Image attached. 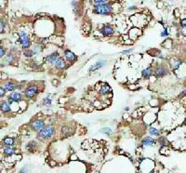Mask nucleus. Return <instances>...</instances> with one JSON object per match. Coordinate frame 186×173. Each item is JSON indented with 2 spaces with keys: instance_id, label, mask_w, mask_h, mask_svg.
I'll return each mask as SVG.
<instances>
[{
  "instance_id": "f257e3e1",
  "label": "nucleus",
  "mask_w": 186,
  "mask_h": 173,
  "mask_svg": "<svg viewBox=\"0 0 186 173\" xmlns=\"http://www.w3.org/2000/svg\"><path fill=\"white\" fill-rule=\"evenodd\" d=\"M114 5L116 3L108 2L104 4H101V5H94L92 9V12L94 14L101 15V16H108L114 13Z\"/></svg>"
},
{
  "instance_id": "f03ea898",
  "label": "nucleus",
  "mask_w": 186,
  "mask_h": 173,
  "mask_svg": "<svg viewBox=\"0 0 186 173\" xmlns=\"http://www.w3.org/2000/svg\"><path fill=\"white\" fill-rule=\"evenodd\" d=\"M55 133V128L52 126H46L41 131L37 132V139L40 141H47L53 137Z\"/></svg>"
},
{
  "instance_id": "7ed1b4c3",
  "label": "nucleus",
  "mask_w": 186,
  "mask_h": 173,
  "mask_svg": "<svg viewBox=\"0 0 186 173\" xmlns=\"http://www.w3.org/2000/svg\"><path fill=\"white\" fill-rule=\"evenodd\" d=\"M19 36H20V44L23 49H29L31 47V40L24 31H19Z\"/></svg>"
},
{
  "instance_id": "20e7f679",
  "label": "nucleus",
  "mask_w": 186,
  "mask_h": 173,
  "mask_svg": "<svg viewBox=\"0 0 186 173\" xmlns=\"http://www.w3.org/2000/svg\"><path fill=\"white\" fill-rule=\"evenodd\" d=\"M39 93V88L37 85H30L24 89V95L28 99H33Z\"/></svg>"
},
{
  "instance_id": "39448f33",
  "label": "nucleus",
  "mask_w": 186,
  "mask_h": 173,
  "mask_svg": "<svg viewBox=\"0 0 186 173\" xmlns=\"http://www.w3.org/2000/svg\"><path fill=\"white\" fill-rule=\"evenodd\" d=\"M154 74L156 78H161L168 74V70L164 65H158L154 69Z\"/></svg>"
},
{
  "instance_id": "423d86ee",
  "label": "nucleus",
  "mask_w": 186,
  "mask_h": 173,
  "mask_svg": "<svg viewBox=\"0 0 186 173\" xmlns=\"http://www.w3.org/2000/svg\"><path fill=\"white\" fill-rule=\"evenodd\" d=\"M23 101V96L21 92H12L10 93V95L7 97V101L12 104L13 103H19V101Z\"/></svg>"
},
{
  "instance_id": "0eeeda50",
  "label": "nucleus",
  "mask_w": 186,
  "mask_h": 173,
  "mask_svg": "<svg viewBox=\"0 0 186 173\" xmlns=\"http://www.w3.org/2000/svg\"><path fill=\"white\" fill-rule=\"evenodd\" d=\"M31 127H32V128H33L34 131L39 132V131H41L42 129L46 127V123L43 120H41V119H37V120H34L33 122H32V123H31Z\"/></svg>"
},
{
  "instance_id": "6e6552de",
  "label": "nucleus",
  "mask_w": 186,
  "mask_h": 173,
  "mask_svg": "<svg viewBox=\"0 0 186 173\" xmlns=\"http://www.w3.org/2000/svg\"><path fill=\"white\" fill-rule=\"evenodd\" d=\"M101 32L103 36H111V35H113L114 34V30L110 24H105L101 27Z\"/></svg>"
},
{
  "instance_id": "1a4fd4ad",
  "label": "nucleus",
  "mask_w": 186,
  "mask_h": 173,
  "mask_svg": "<svg viewBox=\"0 0 186 173\" xmlns=\"http://www.w3.org/2000/svg\"><path fill=\"white\" fill-rule=\"evenodd\" d=\"M64 58H65V60L67 61L71 62V64H73V62L76 61V60H77L76 55L74 54V52L71 51V50H68V49L64 50Z\"/></svg>"
},
{
  "instance_id": "9d476101",
  "label": "nucleus",
  "mask_w": 186,
  "mask_h": 173,
  "mask_svg": "<svg viewBox=\"0 0 186 173\" xmlns=\"http://www.w3.org/2000/svg\"><path fill=\"white\" fill-rule=\"evenodd\" d=\"M59 53L57 51H55L53 53H51L49 55H47V56L46 57L45 59V61L47 64H54L55 62H56V61L59 59Z\"/></svg>"
},
{
  "instance_id": "9b49d317",
  "label": "nucleus",
  "mask_w": 186,
  "mask_h": 173,
  "mask_svg": "<svg viewBox=\"0 0 186 173\" xmlns=\"http://www.w3.org/2000/svg\"><path fill=\"white\" fill-rule=\"evenodd\" d=\"M66 61H65V58L63 59L62 57H59V59L56 61V62L54 64L55 68L58 69V70H63L66 68Z\"/></svg>"
},
{
  "instance_id": "f8f14e48",
  "label": "nucleus",
  "mask_w": 186,
  "mask_h": 173,
  "mask_svg": "<svg viewBox=\"0 0 186 173\" xmlns=\"http://www.w3.org/2000/svg\"><path fill=\"white\" fill-rule=\"evenodd\" d=\"M170 66H171V69L173 70V71H176V70H178L180 68V66L183 64V61L181 60V59H179V58H174V59H172V60L170 61Z\"/></svg>"
},
{
  "instance_id": "ddd939ff",
  "label": "nucleus",
  "mask_w": 186,
  "mask_h": 173,
  "mask_svg": "<svg viewBox=\"0 0 186 173\" xmlns=\"http://www.w3.org/2000/svg\"><path fill=\"white\" fill-rule=\"evenodd\" d=\"M104 64H105V61H103V60L98 61L97 62H95L93 65L90 66L89 69V72H90V73H91V72H95V71H97V70H99L100 68H101Z\"/></svg>"
},
{
  "instance_id": "4468645a",
  "label": "nucleus",
  "mask_w": 186,
  "mask_h": 173,
  "mask_svg": "<svg viewBox=\"0 0 186 173\" xmlns=\"http://www.w3.org/2000/svg\"><path fill=\"white\" fill-rule=\"evenodd\" d=\"M2 151H3V154L6 156H12L17 153L16 152V149L13 146H5V148Z\"/></svg>"
},
{
  "instance_id": "2eb2a0df",
  "label": "nucleus",
  "mask_w": 186,
  "mask_h": 173,
  "mask_svg": "<svg viewBox=\"0 0 186 173\" xmlns=\"http://www.w3.org/2000/svg\"><path fill=\"white\" fill-rule=\"evenodd\" d=\"M156 143V140L152 138V137H145V138L141 141V145L142 146H153Z\"/></svg>"
},
{
  "instance_id": "dca6fc26",
  "label": "nucleus",
  "mask_w": 186,
  "mask_h": 173,
  "mask_svg": "<svg viewBox=\"0 0 186 173\" xmlns=\"http://www.w3.org/2000/svg\"><path fill=\"white\" fill-rule=\"evenodd\" d=\"M0 110L3 114H7L11 111L10 108V103L9 101H2L1 104H0Z\"/></svg>"
},
{
  "instance_id": "f3484780",
  "label": "nucleus",
  "mask_w": 186,
  "mask_h": 173,
  "mask_svg": "<svg viewBox=\"0 0 186 173\" xmlns=\"http://www.w3.org/2000/svg\"><path fill=\"white\" fill-rule=\"evenodd\" d=\"M154 74V71L152 67H148V68H145L144 70H142L141 72V76L144 78V79H149L150 77L153 76Z\"/></svg>"
},
{
  "instance_id": "a211bd4d",
  "label": "nucleus",
  "mask_w": 186,
  "mask_h": 173,
  "mask_svg": "<svg viewBox=\"0 0 186 173\" xmlns=\"http://www.w3.org/2000/svg\"><path fill=\"white\" fill-rule=\"evenodd\" d=\"M111 91H112V89H111L110 86L107 85V84H102V86H101V89H99V92H100V94L102 96L107 95V94L110 93Z\"/></svg>"
},
{
  "instance_id": "6ab92c4d",
  "label": "nucleus",
  "mask_w": 186,
  "mask_h": 173,
  "mask_svg": "<svg viewBox=\"0 0 186 173\" xmlns=\"http://www.w3.org/2000/svg\"><path fill=\"white\" fill-rule=\"evenodd\" d=\"M4 88H5L7 91L9 92H13L14 90L16 89V85L14 82L12 81H7V82H4Z\"/></svg>"
},
{
  "instance_id": "aec40b11",
  "label": "nucleus",
  "mask_w": 186,
  "mask_h": 173,
  "mask_svg": "<svg viewBox=\"0 0 186 173\" xmlns=\"http://www.w3.org/2000/svg\"><path fill=\"white\" fill-rule=\"evenodd\" d=\"M2 143L5 146H14L15 145V139L12 137H5L2 141Z\"/></svg>"
},
{
  "instance_id": "412c9836",
  "label": "nucleus",
  "mask_w": 186,
  "mask_h": 173,
  "mask_svg": "<svg viewBox=\"0 0 186 173\" xmlns=\"http://www.w3.org/2000/svg\"><path fill=\"white\" fill-rule=\"evenodd\" d=\"M26 150L28 151L29 153H34L37 150V143L35 141H30V143L26 145Z\"/></svg>"
},
{
  "instance_id": "4be33fe9",
  "label": "nucleus",
  "mask_w": 186,
  "mask_h": 173,
  "mask_svg": "<svg viewBox=\"0 0 186 173\" xmlns=\"http://www.w3.org/2000/svg\"><path fill=\"white\" fill-rule=\"evenodd\" d=\"M62 134L64 136H69V135L72 134V132H73L72 128L68 127V126H64V127H62Z\"/></svg>"
},
{
  "instance_id": "5701e85b",
  "label": "nucleus",
  "mask_w": 186,
  "mask_h": 173,
  "mask_svg": "<svg viewBox=\"0 0 186 173\" xmlns=\"http://www.w3.org/2000/svg\"><path fill=\"white\" fill-rule=\"evenodd\" d=\"M72 7H73V9H74V13L76 14V16H77V12L79 13L80 12V10H79V3L76 2V1H73L72 2ZM80 15V14H79Z\"/></svg>"
},
{
  "instance_id": "b1692460",
  "label": "nucleus",
  "mask_w": 186,
  "mask_h": 173,
  "mask_svg": "<svg viewBox=\"0 0 186 173\" xmlns=\"http://www.w3.org/2000/svg\"><path fill=\"white\" fill-rule=\"evenodd\" d=\"M149 133L151 134L152 136H160V131L159 129H157L156 128H149Z\"/></svg>"
},
{
  "instance_id": "393cba45",
  "label": "nucleus",
  "mask_w": 186,
  "mask_h": 173,
  "mask_svg": "<svg viewBox=\"0 0 186 173\" xmlns=\"http://www.w3.org/2000/svg\"><path fill=\"white\" fill-rule=\"evenodd\" d=\"M23 55L26 57V58H32L34 56V55H35L34 54V50L33 49H24V51H23Z\"/></svg>"
},
{
  "instance_id": "a878e982",
  "label": "nucleus",
  "mask_w": 186,
  "mask_h": 173,
  "mask_svg": "<svg viewBox=\"0 0 186 173\" xmlns=\"http://www.w3.org/2000/svg\"><path fill=\"white\" fill-rule=\"evenodd\" d=\"M158 143H159L161 147L168 146V141L165 137H159V138H158Z\"/></svg>"
},
{
  "instance_id": "bb28decb",
  "label": "nucleus",
  "mask_w": 186,
  "mask_h": 173,
  "mask_svg": "<svg viewBox=\"0 0 186 173\" xmlns=\"http://www.w3.org/2000/svg\"><path fill=\"white\" fill-rule=\"evenodd\" d=\"M32 49L34 50V54H39V53L42 51V46L40 44H35L33 47V49Z\"/></svg>"
},
{
  "instance_id": "cd10ccee",
  "label": "nucleus",
  "mask_w": 186,
  "mask_h": 173,
  "mask_svg": "<svg viewBox=\"0 0 186 173\" xmlns=\"http://www.w3.org/2000/svg\"><path fill=\"white\" fill-rule=\"evenodd\" d=\"M101 132L103 133V134H105V135H107V136H110L113 133L112 129H111L110 128H103L102 129H101Z\"/></svg>"
},
{
  "instance_id": "c85d7f7f",
  "label": "nucleus",
  "mask_w": 186,
  "mask_h": 173,
  "mask_svg": "<svg viewBox=\"0 0 186 173\" xmlns=\"http://www.w3.org/2000/svg\"><path fill=\"white\" fill-rule=\"evenodd\" d=\"M110 2V0H91V3L94 5H101V4L108 3Z\"/></svg>"
},
{
  "instance_id": "c756f323",
  "label": "nucleus",
  "mask_w": 186,
  "mask_h": 173,
  "mask_svg": "<svg viewBox=\"0 0 186 173\" xmlns=\"http://www.w3.org/2000/svg\"><path fill=\"white\" fill-rule=\"evenodd\" d=\"M51 99L49 97H47V98H45L44 100H43V104H44L45 106H47V107H49V106H50L51 105Z\"/></svg>"
},
{
  "instance_id": "7c9ffc66",
  "label": "nucleus",
  "mask_w": 186,
  "mask_h": 173,
  "mask_svg": "<svg viewBox=\"0 0 186 173\" xmlns=\"http://www.w3.org/2000/svg\"><path fill=\"white\" fill-rule=\"evenodd\" d=\"M168 34H169V33H168V29L167 28V27H164V30L161 32L160 36H161V37H167V36H168Z\"/></svg>"
},
{
  "instance_id": "2f4dec72",
  "label": "nucleus",
  "mask_w": 186,
  "mask_h": 173,
  "mask_svg": "<svg viewBox=\"0 0 186 173\" xmlns=\"http://www.w3.org/2000/svg\"><path fill=\"white\" fill-rule=\"evenodd\" d=\"M0 31H1V33H3L4 31H5V28H6V22H4V20L1 19V22H0Z\"/></svg>"
},
{
  "instance_id": "473e14b6",
  "label": "nucleus",
  "mask_w": 186,
  "mask_h": 173,
  "mask_svg": "<svg viewBox=\"0 0 186 173\" xmlns=\"http://www.w3.org/2000/svg\"><path fill=\"white\" fill-rule=\"evenodd\" d=\"M6 90H7V89H6L5 88H4L3 86H0V96H1V98H3L4 96L6 95Z\"/></svg>"
},
{
  "instance_id": "72a5a7b5",
  "label": "nucleus",
  "mask_w": 186,
  "mask_h": 173,
  "mask_svg": "<svg viewBox=\"0 0 186 173\" xmlns=\"http://www.w3.org/2000/svg\"><path fill=\"white\" fill-rule=\"evenodd\" d=\"M180 25L181 28H186V18L184 19H181V22H180Z\"/></svg>"
},
{
  "instance_id": "f704fd0d",
  "label": "nucleus",
  "mask_w": 186,
  "mask_h": 173,
  "mask_svg": "<svg viewBox=\"0 0 186 173\" xmlns=\"http://www.w3.org/2000/svg\"><path fill=\"white\" fill-rule=\"evenodd\" d=\"M5 55H6V50H5V49H4V47L1 46L0 47V57L3 58Z\"/></svg>"
},
{
  "instance_id": "c9c22d12",
  "label": "nucleus",
  "mask_w": 186,
  "mask_h": 173,
  "mask_svg": "<svg viewBox=\"0 0 186 173\" xmlns=\"http://www.w3.org/2000/svg\"><path fill=\"white\" fill-rule=\"evenodd\" d=\"M133 51V49H126V50H123L121 53L123 55H128V54H130Z\"/></svg>"
},
{
  "instance_id": "e433bc0d",
  "label": "nucleus",
  "mask_w": 186,
  "mask_h": 173,
  "mask_svg": "<svg viewBox=\"0 0 186 173\" xmlns=\"http://www.w3.org/2000/svg\"><path fill=\"white\" fill-rule=\"evenodd\" d=\"M136 9H137V6H129L128 7L129 11H133V10H136Z\"/></svg>"
},
{
  "instance_id": "4c0bfd02",
  "label": "nucleus",
  "mask_w": 186,
  "mask_h": 173,
  "mask_svg": "<svg viewBox=\"0 0 186 173\" xmlns=\"http://www.w3.org/2000/svg\"><path fill=\"white\" fill-rule=\"evenodd\" d=\"M23 89V85L22 84H18V85H16V89H19V90H21Z\"/></svg>"
},
{
  "instance_id": "58836bf2",
  "label": "nucleus",
  "mask_w": 186,
  "mask_h": 173,
  "mask_svg": "<svg viewBox=\"0 0 186 173\" xmlns=\"http://www.w3.org/2000/svg\"><path fill=\"white\" fill-rule=\"evenodd\" d=\"M184 96H186V89L185 90H183V92L181 93V95H180V97H184Z\"/></svg>"
},
{
  "instance_id": "ea45409f",
  "label": "nucleus",
  "mask_w": 186,
  "mask_h": 173,
  "mask_svg": "<svg viewBox=\"0 0 186 173\" xmlns=\"http://www.w3.org/2000/svg\"><path fill=\"white\" fill-rule=\"evenodd\" d=\"M26 171H28L27 170V168H22V170H20V172H26Z\"/></svg>"
},
{
  "instance_id": "a19ab883",
  "label": "nucleus",
  "mask_w": 186,
  "mask_h": 173,
  "mask_svg": "<svg viewBox=\"0 0 186 173\" xmlns=\"http://www.w3.org/2000/svg\"><path fill=\"white\" fill-rule=\"evenodd\" d=\"M125 43H126V44H132L133 42L132 41H126Z\"/></svg>"
}]
</instances>
